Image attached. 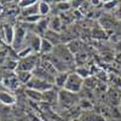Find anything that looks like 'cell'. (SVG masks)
Listing matches in <instances>:
<instances>
[{"instance_id": "ffe728a7", "label": "cell", "mask_w": 121, "mask_h": 121, "mask_svg": "<svg viewBox=\"0 0 121 121\" xmlns=\"http://www.w3.org/2000/svg\"><path fill=\"white\" fill-rule=\"evenodd\" d=\"M40 65H41L48 74H51L52 76H56V75L58 74V72H57V69L55 68V65L50 62L48 59H46V58L43 57V56H41V62H40Z\"/></svg>"}, {"instance_id": "30bf717a", "label": "cell", "mask_w": 121, "mask_h": 121, "mask_svg": "<svg viewBox=\"0 0 121 121\" xmlns=\"http://www.w3.org/2000/svg\"><path fill=\"white\" fill-rule=\"evenodd\" d=\"M13 38H15V27L10 23L4 24V40L5 44L11 46L13 43Z\"/></svg>"}, {"instance_id": "e0dca14e", "label": "cell", "mask_w": 121, "mask_h": 121, "mask_svg": "<svg viewBox=\"0 0 121 121\" xmlns=\"http://www.w3.org/2000/svg\"><path fill=\"white\" fill-rule=\"evenodd\" d=\"M63 23L60 21V17L59 16H53L52 18H50V24H48V29L53 30V32L60 33L63 30Z\"/></svg>"}, {"instance_id": "603a6c76", "label": "cell", "mask_w": 121, "mask_h": 121, "mask_svg": "<svg viewBox=\"0 0 121 121\" xmlns=\"http://www.w3.org/2000/svg\"><path fill=\"white\" fill-rule=\"evenodd\" d=\"M74 58H75V64H78V65L80 67V65H84V64L87 62V59L90 58V53H88L87 50L85 48V50H82L81 52L76 53V55L74 56Z\"/></svg>"}, {"instance_id": "4dcf8cb0", "label": "cell", "mask_w": 121, "mask_h": 121, "mask_svg": "<svg viewBox=\"0 0 121 121\" xmlns=\"http://www.w3.org/2000/svg\"><path fill=\"white\" fill-rule=\"evenodd\" d=\"M90 3L92 4V6H93V7H97L98 5L102 4V1H100V0H90Z\"/></svg>"}, {"instance_id": "d6a6232c", "label": "cell", "mask_w": 121, "mask_h": 121, "mask_svg": "<svg viewBox=\"0 0 121 121\" xmlns=\"http://www.w3.org/2000/svg\"><path fill=\"white\" fill-rule=\"evenodd\" d=\"M115 48H116V51H117L119 53H121V40L116 43V46H115Z\"/></svg>"}, {"instance_id": "2e32d148", "label": "cell", "mask_w": 121, "mask_h": 121, "mask_svg": "<svg viewBox=\"0 0 121 121\" xmlns=\"http://www.w3.org/2000/svg\"><path fill=\"white\" fill-rule=\"evenodd\" d=\"M79 119H80V121H104L103 116H100L97 113L90 112V110H86L82 114H80Z\"/></svg>"}, {"instance_id": "f1b7e54d", "label": "cell", "mask_w": 121, "mask_h": 121, "mask_svg": "<svg viewBox=\"0 0 121 121\" xmlns=\"http://www.w3.org/2000/svg\"><path fill=\"white\" fill-rule=\"evenodd\" d=\"M92 36H93L95 39H105V38H107V32H105L102 27H98V28L93 29Z\"/></svg>"}, {"instance_id": "484cf974", "label": "cell", "mask_w": 121, "mask_h": 121, "mask_svg": "<svg viewBox=\"0 0 121 121\" xmlns=\"http://www.w3.org/2000/svg\"><path fill=\"white\" fill-rule=\"evenodd\" d=\"M75 73H76V74H79V75L81 76L84 80H85L86 78L91 76V72H90V69H88V68H85V65H80V67H78V68L75 69Z\"/></svg>"}, {"instance_id": "8992f818", "label": "cell", "mask_w": 121, "mask_h": 121, "mask_svg": "<svg viewBox=\"0 0 121 121\" xmlns=\"http://www.w3.org/2000/svg\"><path fill=\"white\" fill-rule=\"evenodd\" d=\"M26 86H27V88H32V90H35V91H39V92L44 93L45 91L51 90L53 87V84H50V82L45 81V80H41L39 78L33 76L32 80H30Z\"/></svg>"}, {"instance_id": "d590c367", "label": "cell", "mask_w": 121, "mask_h": 121, "mask_svg": "<svg viewBox=\"0 0 121 121\" xmlns=\"http://www.w3.org/2000/svg\"><path fill=\"white\" fill-rule=\"evenodd\" d=\"M57 1H65V3H72L73 0H57Z\"/></svg>"}, {"instance_id": "3957f363", "label": "cell", "mask_w": 121, "mask_h": 121, "mask_svg": "<svg viewBox=\"0 0 121 121\" xmlns=\"http://www.w3.org/2000/svg\"><path fill=\"white\" fill-rule=\"evenodd\" d=\"M40 62H41V56H40V53H33L28 57L19 58L18 62H17V69L16 70L33 73L34 69L40 64Z\"/></svg>"}, {"instance_id": "cb8c5ba5", "label": "cell", "mask_w": 121, "mask_h": 121, "mask_svg": "<svg viewBox=\"0 0 121 121\" xmlns=\"http://www.w3.org/2000/svg\"><path fill=\"white\" fill-rule=\"evenodd\" d=\"M26 96L34 100V102H43V93L39 92V91L32 90V88H26Z\"/></svg>"}, {"instance_id": "ba28073f", "label": "cell", "mask_w": 121, "mask_h": 121, "mask_svg": "<svg viewBox=\"0 0 121 121\" xmlns=\"http://www.w3.org/2000/svg\"><path fill=\"white\" fill-rule=\"evenodd\" d=\"M107 97L109 103L112 104V107H117L120 105L121 102V92L117 88H110L108 92H107Z\"/></svg>"}, {"instance_id": "d4e9b609", "label": "cell", "mask_w": 121, "mask_h": 121, "mask_svg": "<svg viewBox=\"0 0 121 121\" xmlns=\"http://www.w3.org/2000/svg\"><path fill=\"white\" fill-rule=\"evenodd\" d=\"M50 12H51V6H50V4L40 0V3H39V15L41 17H44V16H47Z\"/></svg>"}, {"instance_id": "5bb4252c", "label": "cell", "mask_w": 121, "mask_h": 121, "mask_svg": "<svg viewBox=\"0 0 121 121\" xmlns=\"http://www.w3.org/2000/svg\"><path fill=\"white\" fill-rule=\"evenodd\" d=\"M0 103L10 107L16 103V97L9 91H0Z\"/></svg>"}, {"instance_id": "7c38bea8", "label": "cell", "mask_w": 121, "mask_h": 121, "mask_svg": "<svg viewBox=\"0 0 121 121\" xmlns=\"http://www.w3.org/2000/svg\"><path fill=\"white\" fill-rule=\"evenodd\" d=\"M44 38L46 40H48L53 46L56 45H59V44H63V39H62V35L60 33H57V32H53V30L48 29L47 32L44 34Z\"/></svg>"}, {"instance_id": "8fae6325", "label": "cell", "mask_w": 121, "mask_h": 121, "mask_svg": "<svg viewBox=\"0 0 121 121\" xmlns=\"http://www.w3.org/2000/svg\"><path fill=\"white\" fill-rule=\"evenodd\" d=\"M99 27H102L105 32H109V30H114L115 28V19L112 16H102L98 19Z\"/></svg>"}, {"instance_id": "1f68e13d", "label": "cell", "mask_w": 121, "mask_h": 121, "mask_svg": "<svg viewBox=\"0 0 121 121\" xmlns=\"http://www.w3.org/2000/svg\"><path fill=\"white\" fill-rule=\"evenodd\" d=\"M115 60H116V62L121 65V53H119V52H117V53L115 55Z\"/></svg>"}, {"instance_id": "8d00e7d4", "label": "cell", "mask_w": 121, "mask_h": 121, "mask_svg": "<svg viewBox=\"0 0 121 121\" xmlns=\"http://www.w3.org/2000/svg\"><path fill=\"white\" fill-rule=\"evenodd\" d=\"M70 121H80V119H79V117H76V119H72Z\"/></svg>"}, {"instance_id": "9a60e30c", "label": "cell", "mask_w": 121, "mask_h": 121, "mask_svg": "<svg viewBox=\"0 0 121 121\" xmlns=\"http://www.w3.org/2000/svg\"><path fill=\"white\" fill-rule=\"evenodd\" d=\"M3 84H4L5 87H7L10 90H16V88H18L19 85H21L17 76H16V74H10V75L5 76L4 80H3Z\"/></svg>"}, {"instance_id": "7a4b0ae2", "label": "cell", "mask_w": 121, "mask_h": 121, "mask_svg": "<svg viewBox=\"0 0 121 121\" xmlns=\"http://www.w3.org/2000/svg\"><path fill=\"white\" fill-rule=\"evenodd\" d=\"M52 55H55L58 59H60L64 64H67L70 69L73 67H75V58H74V55L70 52V50L68 48L67 44H59V45H56L53 47V51H52Z\"/></svg>"}, {"instance_id": "9c48e42d", "label": "cell", "mask_w": 121, "mask_h": 121, "mask_svg": "<svg viewBox=\"0 0 121 121\" xmlns=\"http://www.w3.org/2000/svg\"><path fill=\"white\" fill-rule=\"evenodd\" d=\"M67 46H68V48L70 50V52H72L74 56L86 48V45L80 39H73V40H70V41L67 44Z\"/></svg>"}, {"instance_id": "f546056e", "label": "cell", "mask_w": 121, "mask_h": 121, "mask_svg": "<svg viewBox=\"0 0 121 121\" xmlns=\"http://www.w3.org/2000/svg\"><path fill=\"white\" fill-rule=\"evenodd\" d=\"M40 0H19L17 3V5L19 6V9H26V7H29V6H33V5H36Z\"/></svg>"}, {"instance_id": "836d02e7", "label": "cell", "mask_w": 121, "mask_h": 121, "mask_svg": "<svg viewBox=\"0 0 121 121\" xmlns=\"http://www.w3.org/2000/svg\"><path fill=\"white\" fill-rule=\"evenodd\" d=\"M116 16H117L119 18H121V6L117 9V11H116Z\"/></svg>"}, {"instance_id": "4fadbf2b", "label": "cell", "mask_w": 121, "mask_h": 121, "mask_svg": "<svg viewBox=\"0 0 121 121\" xmlns=\"http://www.w3.org/2000/svg\"><path fill=\"white\" fill-rule=\"evenodd\" d=\"M58 93L52 87L51 90H47L43 93V102H46L48 104H57L58 103Z\"/></svg>"}, {"instance_id": "277c9868", "label": "cell", "mask_w": 121, "mask_h": 121, "mask_svg": "<svg viewBox=\"0 0 121 121\" xmlns=\"http://www.w3.org/2000/svg\"><path fill=\"white\" fill-rule=\"evenodd\" d=\"M79 98H78V93H73L69 92L65 90H60L58 93V104H60L63 108H65V110L73 109L76 104H79Z\"/></svg>"}, {"instance_id": "74e56055", "label": "cell", "mask_w": 121, "mask_h": 121, "mask_svg": "<svg viewBox=\"0 0 121 121\" xmlns=\"http://www.w3.org/2000/svg\"><path fill=\"white\" fill-rule=\"evenodd\" d=\"M120 110H121V102H120Z\"/></svg>"}, {"instance_id": "e575fe53", "label": "cell", "mask_w": 121, "mask_h": 121, "mask_svg": "<svg viewBox=\"0 0 121 121\" xmlns=\"http://www.w3.org/2000/svg\"><path fill=\"white\" fill-rule=\"evenodd\" d=\"M0 121H15L13 119H10V117H4V119H1Z\"/></svg>"}, {"instance_id": "83f0119b", "label": "cell", "mask_w": 121, "mask_h": 121, "mask_svg": "<svg viewBox=\"0 0 121 121\" xmlns=\"http://www.w3.org/2000/svg\"><path fill=\"white\" fill-rule=\"evenodd\" d=\"M57 9L59 12H68L72 9V3H65V1H57Z\"/></svg>"}, {"instance_id": "5b68a950", "label": "cell", "mask_w": 121, "mask_h": 121, "mask_svg": "<svg viewBox=\"0 0 121 121\" xmlns=\"http://www.w3.org/2000/svg\"><path fill=\"white\" fill-rule=\"evenodd\" d=\"M82 88H84V79L75 72H70L63 90L73 93H79Z\"/></svg>"}, {"instance_id": "44dd1931", "label": "cell", "mask_w": 121, "mask_h": 121, "mask_svg": "<svg viewBox=\"0 0 121 121\" xmlns=\"http://www.w3.org/2000/svg\"><path fill=\"white\" fill-rule=\"evenodd\" d=\"M53 45L48 41V40H46L45 38H41V46H40V55L43 56H47L50 53H52L53 51Z\"/></svg>"}, {"instance_id": "6da1fadb", "label": "cell", "mask_w": 121, "mask_h": 121, "mask_svg": "<svg viewBox=\"0 0 121 121\" xmlns=\"http://www.w3.org/2000/svg\"><path fill=\"white\" fill-rule=\"evenodd\" d=\"M28 34V28L27 23L23 22H18L17 26L15 27V38H13V43H12V48L16 51H21L22 48L27 47L26 46V39Z\"/></svg>"}, {"instance_id": "4316f807", "label": "cell", "mask_w": 121, "mask_h": 121, "mask_svg": "<svg viewBox=\"0 0 121 121\" xmlns=\"http://www.w3.org/2000/svg\"><path fill=\"white\" fill-rule=\"evenodd\" d=\"M97 82H96V79L95 78H92V76H88V78H86L85 80H84V87L85 88H87V90H95L96 87H97V85H96Z\"/></svg>"}, {"instance_id": "7402d4cb", "label": "cell", "mask_w": 121, "mask_h": 121, "mask_svg": "<svg viewBox=\"0 0 121 121\" xmlns=\"http://www.w3.org/2000/svg\"><path fill=\"white\" fill-rule=\"evenodd\" d=\"M16 76L21 85H27L33 78V73L30 72H21V70H16Z\"/></svg>"}, {"instance_id": "ac0fdd59", "label": "cell", "mask_w": 121, "mask_h": 121, "mask_svg": "<svg viewBox=\"0 0 121 121\" xmlns=\"http://www.w3.org/2000/svg\"><path fill=\"white\" fill-rule=\"evenodd\" d=\"M70 72H59L56 76H55V82L53 86L58 87V88H64V85L67 82V79L69 76Z\"/></svg>"}, {"instance_id": "d6986e66", "label": "cell", "mask_w": 121, "mask_h": 121, "mask_svg": "<svg viewBox=\"0 0 121 121\" xmlns=\"http://www.w3.org/2000/svg\"><path fill=\"white\" fill-rule=\"evenodd\" d=\"M39 3L36 5H33V6H29V7H26V9H21V16H19V18L30 17V16H38L39 15Z\"/></svg>"}, {"instance_id": "52a82bcc", "label": "cell", "mask_w": 121, "mask_h": 121, "mask_svg": "<svg viewBox=\"0 0 121 121\" xmlns=\"http://www.w3.org/2000/svg\"><path fill=\"white\" fill-rule=\"evenodd\" d=\"M33 76L39 78V79H41V80H45V81H47V82H50V84H53V82H55V76H52L51 74H48L40 64L34 69Z\"/></svg>"}]
</instances>
